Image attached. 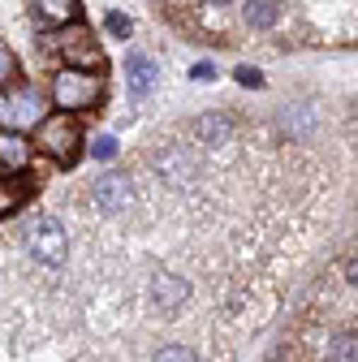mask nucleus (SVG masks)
Segmentation results:
<instances>
[{"instance_id": "23", "label": "nucleus", "mask_w": 358, "mask_h": 362, "mask_svg": "<svg viewBox=\"0 0 358 362\" xmlns=\"http://www.w3.org/2000/svg\"><path fill=\"white\" fill-rule=\"evenodd\" d=\"M203 5H207V9H229L233 0H203Z\"/></svg>"}, {"instance_id": "6", "label": "nucleus", "mask_w": 358, "mask_h": 362, "mask_svg": "<svg viewBox=\"0 0 358 362\" xmlns=\"http://www.w3.org/2000/svg\"><path fill=\"white\" fill-rule=\"evenodd\" d=\"M91 199H96V207H100V211L121 216V211H129L134 203H139V186H134V177H129V173L108 168V173H100V177H96Z\"/></svg>"}, {"instance_id": "7", "label": "nucleus", "mask_w": 358, "mask_h": 362, "mask_svg": "<svg viewBox=\"0 0 358 362\" xmlns=\"http://www.w3.org/2000/svg\"><path fill=\"white\" fill-rule=\"evenodd\" d=\"M125 86H129V100H134V104H143V100L156 95V86H160V65H156L151 52H143V48H129V52H125Z\"/></svg>"}, {"instance_id": "3", "label": "nucleus", "mask_w": 358, "mask_h": 362, "mask_svg": "<svg viewBox=\"0 0 358 362\" xmlns=\"http://www.w3.org/2000/svg\"><path fill=\"white\" fill-rule=\"evenodd\" d=\"M78 143H82V125H78L74 112L43 117V121L35 125V147L48 156V160H57V164H74V160L82 156Z\"/></svg>"}, {"instance_id": "22", "label": "nucleus", "mask_w": 358, "mask_h": 362, "mask_svg": "<svg viewBox=\"0 0 358 362\" xmlns=\"http://www.w3.org/2000/svg\"><path fill=\"white\" fill-rule=\"evenodd\" d=\"M216 74H220V69H216L212 61H199V65L190 69V78H195V82H216Z\"/></svg>"}, {"instance_id": "14", "label": "nucleus", "mask_w": 358, "mask_h": 362, "mask_svg": "<svg viewBox=\"0 0 358 362\" xmlns=\"http://www.w3.org/2000/svg\"><path fill=\"white\" fill-rule=\"evenodd\" d=\"M30 13L43 26H65V22H78V0H30Z\"/></svg>"}, {"instance_id": "9", "label": "nucleus", "mask_w": 358, "mask_h": 362, "mask_svg": "<svg viewBox=\"0 0 358 362\" xmlns=\"http://www.w3.org/2000/svg\"><path fill=\"white\" fill-rule=\"evenodd\" d=\"M147 293H151V306H156L160 315H177V310L186 306V298H190V281L173 276V272H160Z\"/></svg>"}, {"instance_id": "8", "label": "nucleus", "mask_w": 358, "mask_h": 362, "mask_svg": "<svg viewBox=\"0 0 358 362\" xmlns=\"http://www.w3.org/2000/svg\"><path fill=\"white\" fill-rule=\"evenodd\" d=\"M151 164H156V173H160V177L182 181V186H190V181L199 177V160H195V151H190V147H182V143H164V147L151 156Z\"/></svg>"}, {"instance_id": "10", "label": "nucleus", "mask_w": 358, "mask_h": 362, "mask_svg": "<svg viewBox=\"0 0 358 362\" xmlns=\"http://www.w3.org/2000/svg\"><path fill=\"white\" fill-rule=\"evenodd\" d=\"M233 134H238V121H233L229 112H203V117L195 121V139L207 143V147H225V143H233Z\"/></svg>"}, {"instance_id": "13", "label": "nucleus", "mask_w": 358, "mask_h": 362, "mask_svg": "<svg viewBox=\"0 0 358 362\" xmlns=\"http://www.w3.org/2000/svg\"><path fill=\"white\" fill-rule=\"evenodd\" d=\"M30 160V143L18 129H0V173H18Z\"/></svg>"}, {"instance_id": "21", "label": "nucleus", "mask_w": 358, "mask_h": 362, "mask_svg": "<svg viewBox=\"0 0 358 362\" xmlns=\"http://www.w3.org/2000/svg\"><path fill=\"white\" fill-rule=\"evenodd\" d=\"M233 78H238V86H250V90H259V86H263V74H259L255 65H238V69H233Z\"/></svg>"}, {"instance_id": "4", "label": "nucleus", "mask_w": 358, "mask_h": 362, "mask_svg": "<svg viewBox=\"0 0 358 362\" xmlns=\"http://www.w3.org/2000/svg\"><path fill=\"white\" fill-rule=\"evenodd\" d=\"M43 121V95L35 86H22V82H13V86H5L0 90V129H35Z\"/></svg>"}, {"instance_id": "1", "label": "nucleus", "mask_w": 358, "mask_h": 362, "mask_svg": "<svg viewBox=\"0 0 358 362\" xmlns=\"http://www.w3.org/2000/svg\"><path fill=\"white\" fill-rule=\"evenodd\" d=\"M48 95H52V104H57V112H96L100 104H104V95H108V82H104V74H96V69H74V65H61L57 74H52V82H48Z\"/></svg>"}, {"instance_id": "15", "label": "nucleus", "mask_w": 358, "mask_h": 362, "mask_svg": "<svg viewBox=\"0 0 358 362\" xmlns=\"http://www.w3.org/2000/svg\"><path fill=\"white\" fill-rule=\"evenodd\" d=\"M30 199V181H18V177H0V216H13L22 211Z\"/></svg>"}, {"instance_id": "12", "label": "nucleus", "mask_w": 358, "mask_h": 362, "mask_svg": "<svg viewBox=\"0 0 358 362\" xmlns=\"http://www.w3.org/2000/svg\"><path fill=\"white\" fill-rule=\"evenodd\" d=\"M238 13H242L246 30H272V26H281L285 5H281V0H242Z\"/></svg>"}, {"instance_id": "19", "label": "nucleus", "mask_w": 358, "mask_h": 362, "mask_svg": "<svg viewBox=\"0 0 358 362\" xmlns=\"http://www.w3.org/2000/svg\"><path fill=\"white\" fill-rule=\"evenodd\" d=\"M117 151H121V143H117V134H100V139H91V160L108 164V160H117Z\"/></svg>"}, {"instance_id": "2", "label": "nucleus", "mask_w": 358, "mask_h": 362, "mask_svg": "<svg viewBox=\"0 0 358 362\" xmlns=\"http://www.w3.org/2000/svg\"><path fill=\"white\" fill-rule=\"evenodd\" d=\"M48 52L61 57V65H74V69H104V48H100V39L86 30L82 22H65L48 35Z\"/></svg>"}, {"instance_id": "18", "label": "nucleus", "mask_w": 358, "mask_h": 362, "mask_svg": "<svg viewBox=\"0 0 358 362\" xmlns=\"http://www.w3.org/2000/svg\"><path fill=\"white\" fill-rule=\"evenodd\" d=\"M104 30H108L112 39H129V35H134V22H129V13H121V9H108V13H104Z\"/></svg>"}, {"instance_id": "17", "label": "nucleus", "mask_w": 358, "mask_h": 362, "mask_svg": "<svg viewBox=\"0 0 358 362\" xmlns=\"http://www.w3.org/2000/svg\"><path fill=\"white\" fill-rule=\"evenodd\" d=\"M18 82V57H13V48L5 39H0V90L5 86H13Z\"/></svg>"}, {"instance_id": "11", "label": "nucleus", "mask_w": 358, "mask_h": 362, "mask_svg": "<svg viewBox=\"0 0 358 362\" xmlns=\"http://www.w3.org/2000/svg\"><path fill=\"white\" fill-rule=\"evenodd\" d=\"M281 134L289 143H306L311 134H316V108L311 104H289V108H281Z\"/></svg>"}, {"instance_id": "20", "label": "nucleus", "mask_w": 358, "mask_h": 362, "mask_svg": "<svg viewBox=\"0 0 358 362\" xmlns=\"http://www.w3.org/2000/svg\"><path fill=\"white\" fill-rule=\"evenodd\" d=\"M156 362H203V358L186 345H164V349H156Z\"/></svg>"}, {"instance_id": "16", "label": "nucleus", "mask_w": 358, "mask_h": 362, "mask_svg": "<svg viewBox=\"0 0 358 362\" xmlns=\"http://www.w3.org/2000/svg\"><path fill=\"white\" fill-rule=\"evenodd\" d=\"M354 349H358V337H354V328H345L328 341V362H358Z\"/></svg>"}, {"instance_id": "5", "label": "nucleus", "mask_w": 358, "mask_h": 362, "mask_svg": "<svg viewBox=\"0 0 358 362\" xmlns=\"http://www.w3.org/2000/svg\"><path fill=\"white\" fill-rule=\"evenodd\" d=\"M26 250L35 263L43 267H61L65 255H69V233H65V224L57 216H39L30 229H26Z\"/></svg>"}]
</instances>
